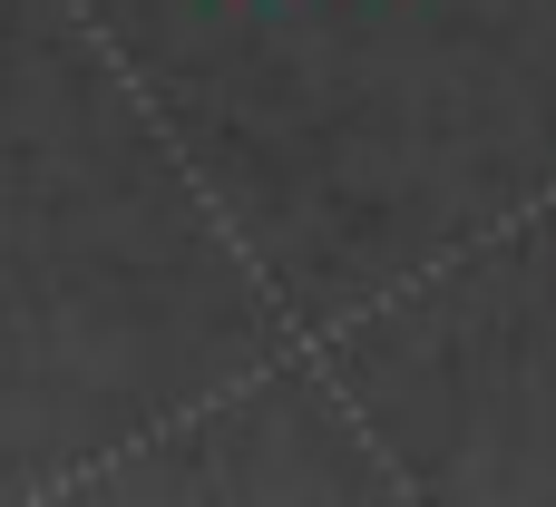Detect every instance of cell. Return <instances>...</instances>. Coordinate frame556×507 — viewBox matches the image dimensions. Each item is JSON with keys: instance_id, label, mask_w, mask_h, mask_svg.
<instances>
[]
</instances>
